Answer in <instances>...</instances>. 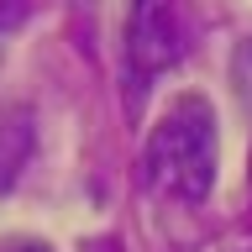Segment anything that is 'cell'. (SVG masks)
<instances>
[{"mask_svg": "<svg viewBox=\"0 0 252 252\" xmlns=\"http://www.w3.org/2000/svg\"><path fill=\"white\" fill-rule=\"evenodd\" d=\"M147 179L173 200H205L216 184V110L200 94H184L163 110V121L147 137Z\"/></svg>", "mask_w": 252, "mask_h": 252, "instance_id": "1", "label": "cell"}, {"mask_svg": "<svg viewBox=\"0 0 252 252\" xmlns=\"http://www.w3.org/2000/svg\"><path fill=\"white\" fill-rule=\"evenodd\" d=\"M173 58H179L173 5L168 0H131V16H126V63H131V74L153 79Z\"/></svg>", "mask_w": 252, "mask_h": 252, "instance_id": "2", "label": "cell"}, {"mask_svg": "<svg viewBox=\"0 0 252 252\" xmlns=\"http://www.w3.org/2000/svg\"><path fill=\"white\" fill-rule=\"evenodd\" d=\"M32 153H37V116H32V105H5L0 110V194L16 189Z\"/></svg>", "mask_w": 252, "mask_h": 252, "instance_id": "3", "label": "cell"}, {"mask_svg": "<svg viewBox=\"0 0 252 252\" xmlns=\"http://www.w3.org/2000/svg\"><path fill=\"white\" fill-rule=\"evenodd\" d=\"M231 84H236V100H242L247 116H252V37L231 53Z\"/></svg>", "mask_w": 252, "mask_h": 252, "instance_id": "4", "label": "cell"}, {"mask_svg": "<svg viewBox=\"0 0 252 252\" xmlns=\"http://www.w3.org/2000/svg\"><path fill=\"white\" fill-rule=\"evenodd\" d=\"M27 21V0H0V32H16Z\"/></svg>", "mask_w": 252, "mask_h": 252, "instance_id": "5", "label": "cell"}, {"mask_svg": "<svg viewBox=\"0 0 252 252\" xmlns=\"http://www.w3.org/2000/svg\"><path fill=\"white\" fill-rule=\"evenodd\" d=\"M21 252H47V247H21Z\"/></svg>", "mask_w": 252, "mask_h": 252, "instance_id": "6", "label": "cell"}]
</instances>
